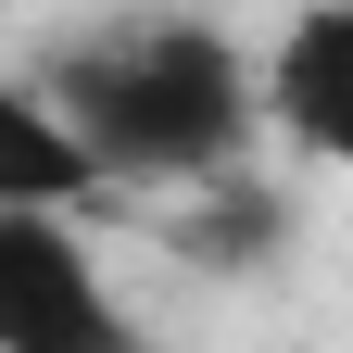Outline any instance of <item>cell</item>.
<instances>
[{"instance_id": "6da1fadb", "label": "cell", "mask_w": 353, "mask_h": 353, "mask_svg": "<svg viewBox=\"0 0 353 353\" xmlns=\"http://www.w3.org/2000/svg\"><path fill=\"white\" fill-rule=\"evenodd\" d=\"M26 63L88 126V152H101L114 190H202V176L252 164V139H265V51H240L214 13L139 0V13L63 26Z\"/></svg>"}, {"instance_id": "3957f363", "label": "cell", "mask_w": 353, "mask_h": 353, "mask_svg": "<svg viewBox=\"0 0 353 353\" xmlns=\"http://www.w3.org/2000/svg\"><path fill=\"white\" fill-rule=\"evenodd\" d=\"M265 126L353 176V0H290V26L265 38Z\"/></svg>"}, {"instance_id": "5b68a950", "label": "cell", "mask_w": 353, "mask_h": 353, "mask_svg": "<svg viewBox=\"0 0 353 353\" xmlns=\"http://www.w3.org/2000/svg\"><path fill=\"white\" fill-rule=\"evenodd\" d=\"M164 240L190 252L202 278H265V265H278V240H290V202H278V176L228 164V176H202V190L176 202V228H164Z\"/></svg>"}, {"instance_id": "7a4b0ae2", "label": "cell", "mask_w": 353, "mask_h": 353, "mask_svg": "<svg viewBox=\"0 0 353 353\" xmlns=\"http://www.w3.org/2000/svg\"><path fill=\"white\" fill-rule=\"evenodd\" d=\"M0 353H152L63 202H0Z\"/></svg>"}, {"instance_id": "277c9868", "label": "cell", "mask_w": 353, "mask_h": 353, "mask_svg": "<svg viewBox=\"0 0 353 353\" xmlns=\"http://www.w3.org/2000/svg\"><path fill=\"white\" fill-rule=\"evenodd\" d=\"M114 190V176H101V152H88V126L51 101V76H13V88H0V202H101Z\"/></svg>"}]
</instances>
